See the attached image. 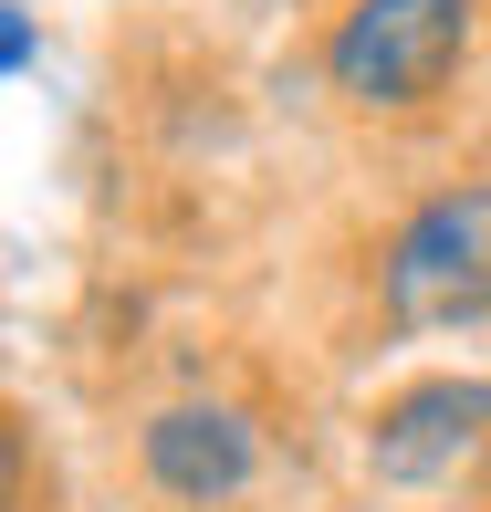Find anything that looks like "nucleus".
<instances>
[{"label":"nucleus","mask_w":491,"mask_h":512,"mask_svg":"<svg viewBox=\"0 0 491 512\" xmlns=\"http://www.w3.org/2000/svg\"><path fill=\"white\" fill-rule=\"evenodd\" d=\"M481 42V0H345L324 32V84L356 115H418Z\"/></svg>","instance_id":"nucleus-1"},{"label":"nucleus","mask_w":491,"mask_h":512,"mask_svg":"<svg viewBox=\"0 0 491 512\" xmlns=\"http://www.w3.org/2000/svg\"><path fill=\"white\" fill-rule=\"evenodd\" d=\"M377 314L397 335H450V324H491V178L418 199L377 251Z\"/></svg>","instance_id":"nucleus-2"},{"label":"nucleus","mask_w":491,"mask_h":512,"mask_svg":"<svg viewBox=\"0 0 491 512\" xmlns=\"http://www.w3.org/2000/svg\"><path fill=\"white\" fill-rule=\"evenodd\" d=\"M481 439H491V377H418L397 398H377L356 460L377 492H439Z\"/></svg>","instance_id":"nucleus-3"},{"label":"nucleus","mask_w":491,"mask_h":512,"mask_svg":"<svg viewBox=\"0 0 491 512\" xmlns=\"http://www.w3.org/2000/svg\"><path fill=\"white\" fill-rule=\"evenodd\" d=\"M136 460H147V481L168 502L220 512V502H241L251 481H262V429H251V408H230V398H178V408L147 418Z\"/></svg>","instance_id":"nucleus-4"},{"label":"nucleus","mask_w":491,"mask_h":512,"mask_svg":"<svg viewBox=\"0 0 491 512\" xmlns=\"http://www.w3.org/2000/svg\"><path fill=\"white\" fill-rule=\"evenodd\" d=\"M32 53H42V42H32V11H21V0H0V74H32Z\"/></svg>","instance_id":"nucleus-5"}]
</instances>
